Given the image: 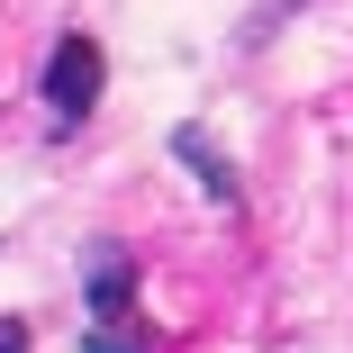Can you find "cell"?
I'll use <instances>...</instances> for the list:
<instances>
[{
  "label": "cell",
  "instance_id": "6da1fadb",
  "mask_svg": "<svg viewBox=\"0 0 353 353\" xmlns=\"http://www.w3.org/2000/svg\"><path fill=\"white\" fill-rule=\"evenodd\" d=\"M100 73H109L100 46H91L82 28H63L54 54H46V118H54V127H82V118L100 109Z\"/></svg>",
  "mask_w": 353,
  "mask_h": 353
},
{
  "label": "cell",
  "instance_id": "7a4b0ae2",
  "mask_svg": "<svg viewBox=\"0 0 353 353\" xmlns=\"http://www.w3.org/2000/svg\"><path fill=\"white\" fill-rule=\"evenodd\" d=\"M127 299H136V263H127V245H91V317L118 326Z\"/></svg>",
  "mask_w": 353,
  "mask_h": 353
},
{
  "label": "cell",
  "instance_id": "3957f363",
  "mask_svg": "<svg viewBox=\"0 0 353 353\" xmlns=\"http://www.w3.org/2000/svg\"><path fill=\"white\" fill-rule=\"evenodd\" d=\"M172 154H181V163L199 172V190H208V199H218V208H236V199H245V190H236V172H227V154H218V145H208V136H199V127H181V136H172Z\"/></svg>",
  "mask_w": 353,
  "mask_h": 353
},
{
  "label": "cell",
  "instance_id": "277c9868",
  "mask_svg": "<svg viewBox=\"0 0 353 353\" xmlns=\"http://www.w3.org/2000/svg\"><path fill=\"white\" fill-rule=\"evenodd\" d=\"M82 353H154V344H145V335H127V326H91Z\"/></svg>",
  "mask_w": 353,
  "mask_h": 353
},
{
  "label": "cell",
  "instance_id": "5b68a950",
  "mask_svg": "<svg viewBox=\"0 0 353 353\" xmlns=\"http://www.w3.org/2000/svg\"><path fill=\"white\" fill-rule=\"evenodd\" d=\"M0 353H28V326L19 317H0Z\"/></svg>",
  "mask_w": 353,
  "mask_h": 353
}]
</instances>
